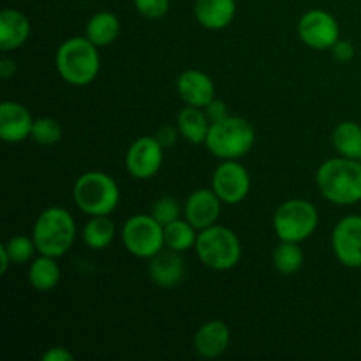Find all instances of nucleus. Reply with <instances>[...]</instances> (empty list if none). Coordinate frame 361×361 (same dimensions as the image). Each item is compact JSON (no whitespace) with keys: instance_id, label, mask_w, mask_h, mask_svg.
Returning a JSON list of instances; mask_svg holds the SVG:
<instances>
[{"instance_id":"1","label":"nucleus","mask_w":361,"mask_h":361,"mask_svg":"<svg viewBox=\"0 0 361 361\" xmlns=\"http://www.w3.org/2000/svg\"><path fill=\"white\" fill-rule=\"evenodd\" d=\"M316 183L324 200L341 207L361 201V161L334 157L324 161L316 173Z\"/></svg>"},{"instance_id":"2","label":"nucleus","mask_w":361,"mask_h":361,"mask_svg":"<svg viewBox=\"0 0 361 361\" xmlns=\"http://www.w3.org/2000/svg\"><path fill=\"white\" fill-rule=\"evenodd\" d=\"M39 254L51 257L66 256L76 240V222L73 215L60 207H49L35 219L32 231Z\"/></svg>"},{"instance_id":"3","label":"nucleus","mask_w":361,"mask_h":361,"mask_svg":"<svg viewBox=\"0 0 361 361\" xmlns=\"http://www.w3.org/2000/svg\"><path fill=\"white\" fill-rule=\"evenodd\" d=\"M55 63L62 80L74 87L90 85L101 71L97 46L87 37H71L62 42L56 51Z\"/></svg>"},{"instance_id":"4","label":"nucleus","mask_w":361,"mask_h":361,"mask_svg":"<svg viewBox=\"0 0 361 361\" xmlns=\"http://www.w3.org/2000/svg\"><path fill=\"white\" fill-rule=\"evenodd\" d=\"M256 143L254 127L242 116H226L214 122L208 130L204 145L215 157L222 161H236L252 150Z\"/></svg>"},{"instance_id":"5","label":"nucleus","mask_w":361,"mask_h":361,"mask_svg":"<svg viewBox=\"0 0 361 361\" xmlns=\"http://www.w3.org/2000/svg\"><path fill=\"white\" fill-rule=\"evenodd\" d=\"M194 250L201 263L215 271L231 270L242 257V243L236 233L219 224L201 229Z\"/></svg>"},{"instance_id":"6","label":"nucleus","mask_w":361,"mask_h":361,"mask_svg":"<svg viewBox=\"0 0 361 361\" xmlns=\"http://www.w3.org/2000/svg\"><path fill=\"white\" fill-rule=\"evenodd\" d=\"M74 203L83 214L109 215L120 203L118 183L102 171H88L76 180L73 189Z\"/></svg>"},{"instance_id":"7","label":"nucleus","mask_w":361,"mask_h":361,"mask_svg":"<svg viewBox=\"0 0 361 361\" xmlns=\"http://www.w3.org/2000/svg\"><path fill=\"white\" fill-rule=\"evenodd\" d=\"M319 224V212L310 201L288 200L275 210L274 229L282 242H303L314 235Z\"/></svg>"},{"instance_id":"8","label":"nucleus","mask_w":361,"mask_h":361,"mask_svg":"<svg viewBox=\"0 0 361 361\" xmlns=\"http://www.w3.org/2000/svg\"><path fill=\"white\" fill-rule=\"evenodd\" d=\"M120 235L127 252L140 259H150L166 247L164 226L155 221L152 214H140L127 219Z\"/></svg>"},{"instance_id":"9","label":"nucleus","mask_w":361,"mask_h":361,"mask_svg":"<svg viewBox=\"0 0 361 361\" xmlns=\"http://www.w3.org/2000/svg\"><path fill=\"white\" fill-rule=\"evenodd\" d=\"M298 35L309 48L331 49L341 39V27L334 14L323 9H310L300 18Z\"/></svg>"},{"instance_id":"10","label":"nucleus","mask_w":361,"mask_h":361,"mask_svg":"<svg viewBox=\"0 0 361 361\" xmlns=\"http://www.w3.org/2000/svg\"><path fill=\"white\" fill-rule=\"evenodd\" d=\"M212 189L222 203L238 204L249 196L250 175L240 162L224 161L217 166L212 176Z\"/></svg>"},{"instance_id":"11","label":"nucleus","mask_w":361,"mask_h":361,"mask_svg":"<svg viewBox=\"0 0 361 361\" xmlns=\"http://www.w3.org/2000/svg\"><path fill=\"white\" fill-rule=\"evenodd\" d=\"M331 249L338 263L361 268V215H345L331 233Z\"/></svg>"},{"instance_id":"12","label":"nucleus","mask_w":361,"mask_h":361,"mask_svg":"<svg viewBox=\"0 0 361 361\" xmlns=\"http://www.w3.org/2000/svg\"><path fill=\"white\" fill-rule=\"evenodd\" d=\"M164 161V147L155 136H141L130 145L126 155V168L130 176L148 180L155 176Z\"/></svg>"},{"instance_id":"13","label":"nucleus","mask_w":361,"mask_h":361,"mask_svg":"<svg viewBox=\"0 0 361 361\" xmlns=\"http://www.w3.org/2000/svg\"><path fill=\"white\" fill-rule=\"evenodd\" d=\"M221 197L215 194L214 189H197L187 197L183 204V215L197 231H201L217 224L221 217Z\"/></svg>"},{"instance_id":"14","label":"nucleus","mask_w":361,"mask_h":361,"mask_svg":"<svg viewBox=\"0 0 361 361\" xmlns=\"http://www.w3.org/2000/svg\"><path fill=\"white\" fill-rule=\"evenodd\" d=\"M34 118L28 108L16 101L0 104V137L6 143H21L32 134Z\"/></svg>"},{"instance_id":"15","label":"nucleus","mask_w":361,"mask_h":361,"mask_svg":"<svg viewBox=\"0 0 361 361\" xmlns=\"http://www.w3.org/2000/svg\"><path fill=\"white\" fill-rule=\"evenodd\" d=\"M176 92L187 106L204 108L215 99V85L207 73L187 69L176 80Z\"/></svg>"},{"instance_id":"16","label":"nucleus","mask_w":361,"mask_h":361,"mask_svg":"<svg viewBox=\"0 0 361 361\" xmlns=\"http://www.w3.org/2000/svg\"><path fill=\"white\" fill-rule=\"evenodd\" d=\"M231 331L224 321L212 319L201 324L194 335V349L201 358H219L229 348Z\"/></svg>"},{"instance_id":"17","label":"nucleus","mask_w":361,"mask_h":361,"mask_svg":"<svg viewBox=\"0 0 361 361\" xmlns=\"http://www.w3.org/2000/svg\"><path fill=\"white\" fill-rule=\"evenodd\" d=\"M148 263V275L152 282L157 284L159 288H175L182 282L183 274H185V264H183L182 256L176 250H161L150 257Z\"/></svg>"},{"instance_id":"18","label":"nucleus","mask_w":361,"mask_h":361,"mask_svg":"<svg viewBox=\"0 0 361 361\" xmlns=\"http://www.w3.org/2000/svg\"><path fill=\"white\" fill-rule=\"evenodd\" d=\"M194 16L207 30H222L236 16V0H196Z\"/></svg>"},{"instance_id":"19","label":"nucleus","mask_w":361,"mask_h":361,"mask_svg":"<svg viewBox=\"0 0 361 361\" xmlns=\"http://www.w3.org/2000/svg\"><path fill=\"white\" fill-rule=\"evenodd\" d=\"M30 35V20L18 9L0 13V49L13 51L23 46Z\"/></svg>"},{"instance_id":"20","label":"nucleus","mask_w":361,"mask_h":361,"mask_svg":"<svg viewBox=\"0 0 361 361\" xmlns=\"http://www.w3.org/2000/svg\"><path fill=\"white\" fill-rule=\"evenodd\" d=\"M210 126L212 122L204 109L196 108V106H187L176 116V127L180 134L192 145H204Z\"/></svg>"},{"instance_id":"21","label":"nucleus","mask_w":361,"mask_h":361,"mask_svg":"<svg viewBox=\"0 0 361 361\" xmlns=\"http://www.w3.org/2000/svg\"><path fill=\"white\" fill-rule=\"evenodd\" d=\"M120 34V20L116 14L109 11H99L88 20L87 23V35L85 37L90 42H94L97 48L109 46L116 41Z\"/></svg>"},{"instance_id":"22","label":"nucleus","mask_w":361,"mask_h":361,"mask_svg":"<svg viewBox=\"0 0 361 361\" xmlns=\"http://www.w3.org/2000/svg\"><path fill=\"white\" fill-rule=\"evenodd\" d=\"M28 281L35 291H51L60 281V267L56 263V257L44 256V254L35 257L28 268Z\"/></svg>"},{"instance_id":"23","label":"nucleus","mask_w":361,"mask_h":361,"mask_svg":"<svg viewBox=\"0 0 361 361\" xmlns=\"http://www.w3.org/2000/svg\"><path fill=\"white\" fill-rule=\"evenodd\" d=\"M331 141H334L335 150L338 152L341 157L361 161V126L360 123L353 122V120L341 122L334 129Z\"/></svg>"},{"instance_id":"24","label":"nucleus","mask_w":361,"mask_h":361,"mask_svg":"<svg viewBox=\"0 0 361 361\" xmlns=\"http://www.w3.org/2000/svg\"><path fill=\"white\" fill-rule=\"evenodd\" d=\"M197 231L189 221L183 219H176L171 224L164 226V243L168 249L176 250V252H187V250L194 249L197 242Z\"/></svg>"},{"instance_id":"25","label":"nucleus","mask_w":361,"mask_h":361,"mask_svg":"<svg viewBox=\"0 0 361 361\" xmlns=\"http://www.w3.org/2000/svg\"><path fill=\"white\" fill-rule=\"evenodd\" d=\"M115 233V224H113V221L108 215H95V217H90V221L85 224L83 242L90 249L102 250L111 245Z\"/></svg>"},{"instance_id":"26","label":"nucleus","mask_w":361,"mask_h":361,"mask_svg":"<svg viewBox=\"0 0 361 361\" xmlns=\"http://www.w3.org/2000/svg\"><path fill=\"white\" fill-rule=\"evenodd\" d=\"M303 250L296 242H282L274 250V267L279 274L293 275L303 267Z\"/></svg>"},{"instance_id":"27","label":"nucleus","mask_w":361,"mask_h":361,"mask_svg":"<svg viewBox=\"0 0 361 361\" xmlns=\"http://www.w3.org/2000/svg\"><path fill=\"white\" fill-rule=\"evenodd\" d=\"M30 137L41 147H53L62 140V126L59 123V120L51 118V116L35 118Z\"/></svg>"},{"instance_id":"28","label":"nucleus","mask_w":361,"mask_h":361,"mask_svg":"<svg viewBox=\"0 0 361 361\" xmlns=\"http://www.w3.org/2000/svg\"><path fill=\"white\" fill-rule=\"evenodd\" d=\"M4 245H6L7 252H9L11 263L13 264L28 263V261L34 257L35 250H37V247H35L34 243V238H28V236H23V235L13 236V238H11L7 243H4Z\"/></svg>"},{"instance_id":"29","label":"nucleus","mask_w":361,"mask_h":361,"mask_svg":"<svg viewBox=\"0 0 361 361\" xmlns=\"http://www.w3.org/2000/svg\"><path fill=\"white\" fill-rule=\"evenodd\" d=\"M150 214L152 217L157 222H161L162 226H168L171 224L173 221H176V219H180V215H182V204L178 203V200H175V197L171 196L159 197V200L152 204Z\"/></svg>"},{"instance_id":"30","label":"nucleus","mask_w":361,"mask_h":361,"mask_svg":"<svg viewBox=\"0 0 361 361\" xmlns=\"http://www.w3.org/2000/svg\"><path fill=\"white\" fill-rule=\"evenodd\" d=\"M133 2L137 13L148 20H159L169 11V0H133Z\"/></svg>"},{"instance_id":"31","label":"nucleus","mask_w":361,"mask_h":361,"mask_svg":"<svg viewBox=\"0 0 361 361\" xmlns=\"http://www.w3.org/2000/svg\"><path fill=\"white\" fill-rule=\"evenodd\" d=\"M331 55H334L335 60L338 62H349L355 56V46L349 41H344V39H338L337 42L331 48Z\"/></svg>"},{"instance_id":"32","label":"nucleus","mask_w":361,"mask_h":361,"mask_svg":"<svg viewBox=\"0 0 361 361\" xmlns=\"http://www.w3.org/2000/svg\"><path fill=\"white\" fill-rule=\"evenodd\" d=\"M203 109H204V113H207L208 118H210L212 123L219 122V120L229 116L228 106H226V102L221 101V99H214V101H212L208 106H204Z\"/></svg>"},{"instance_id":"33","label":"nucleus","mask_w":361,"mask_h":361,"mask_svg":"<svg viewBox=\"0 0 361 361\" xmlns=\"http://www.w3.org/2000/svg\"><path fill=\"white\" fill-rule=\"evenodd\" d=\"M178 134H180V130H178V127H171V126H162L161 129H159V133H157V141L159 143L162 145V147L164 148H168V147H173V145L176 143V140H178Z\"/></svg>"},{"instance_id":"34","label":"nucleus","mask_w":361,"mask_h":361,"mask_svg":"<svg viewBox=\"0 0 361 361\" xmlns=\"http://www.w3.org/2000/svg\"><path fill=\"white\" fill-rule=\"evenodd\" d=\"M74 355L66 348H49L42 355V361H73Z\"/></svg>"},{"instance_id":"35","label":"nucleus","mask_w":361,"mask_h":361,"mask_svg":"<svg viewBox=\"0 0 361 361\" xmlns=\"http://www.w3.org/2000/svg\"><path fill=\"white\" fill-rule=\"evenodd\" d=\"M16 69L18 66L13 59L4 56V59L0 60V78H2V80H11V78L16 74Z\"/></svg>"},{"instance_id":"36","label":"nucleus","mask_w":361,"mask_h":361,"mask_svg":"<svg viewBox=\"0 0 361 361\" xmlns=\"http://www.w3.org/2000/svg\"><path fill=\"white\" fill-rule=\"evenodd\" d=\"M9 264H13L11 263L9 252H7L6 245H0V274H6Z\"/></svg>"}]
</instances>
